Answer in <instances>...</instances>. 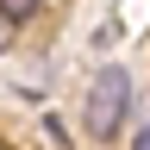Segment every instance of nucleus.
I'll use <instances>...</instances> for the list:
<instances>
[{"mask_svg": "<svg viewBox=\"0 0 150 150\" xmlns=\"http://www.w3.org/2000/svg\"><path fill=\"white\" fill-rule=\"evenodd\" d=\"M125 69H106L100 75V88H94V100H88V131L94 138H112L119 131V119H125Z\"/></svg>", "mask_w": 150, "mask_h": 150, "instance_id": "nucleus-1", "label": "nucleus"}, {"mask_svg": "<svg viewBox=\"0 0 150 150\" xmlns=\"http://www.w3.org/2000/svg\"><path fill=\"white\" fill-rule=\"evenodd\" d=\"M31 13H38V0H0V19H6V25H25Z\"/></svg>", "mask_w": 150, "mask_h": 150, "instance_id": "nucleus-2", "label": "nucleus"}]
</instances>
